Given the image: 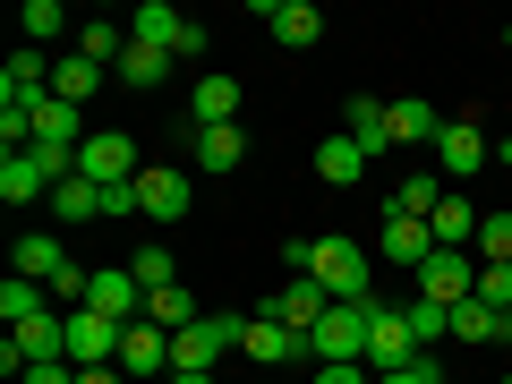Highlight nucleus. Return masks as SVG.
Returning <instances> with one entry per match:
<instances>
[{"mask_svg":"<svg viewBox=\"0 0 512 384\" xmlns=\"http://www.w3.org/2000/svg\"><path fill=\"white\" fill-rule=\"evenodd\" d=\"M265 26H274V43H291V52H308V43L325 35V18H316L308 0H274V9H265Z\"/></svg>","mask_w":512,"mask_h":384,"instance_id":"a211bd4d","label":"nucleus"},{"mask_svg":"<svg viewBox=\"0 0 512 384\" xmlns=\"http://www.w3.org/2000/svg\"><path fill=\"white\" fill-rule=\"evenodd\" d=\"M77 171H86L94 188H128V180H137L146 163H137V146H128L120 128H94L86 146H77Z\"/></svg>","mask_w":512,"mask_h":384,"instance_id":"20e7f679","label":"nucleus"},{"mask_svg":"<svg viewBox=\"0 0 512 384\" xmlns=\"http://www.w3.org/2000/svg\"><path fill=\"white\" fill-rule=\"evenodd\" d=\"M504 43H512V26H504Z\"/></svg>","mask_w":512,"mask_h":384,"instance_id":"c03bdc74","label":"nucleus"},{"mask_svg":"<svg viewBox=\"0 0 512 384\" xmlns=\"http://www.w3.org/2000/svg\"><path fill=\"white\" fill-rule=\"evenodd\" d=\"M367 316H376V299H333L325 325L308 333V359L316 367H350V359L367 367Z\"/></svg>","mask_w":512,"mask_h":384,"instance_id":"f257e3e1","label":"nucleus"},{"mask_svg":"<svg viewBox=\"0 0 512 384\" xmlns=\"http://www.w3.org/2000/svg\"><path fill=\"white\" fill-rule=\"evenodd\" d=\"M52 94H60V103H86V94H103V60H86V52L52 60Z\"/></svg>","mask_w":512,"mask_h":384,"instance_id":"412c9836","label":"nucleus"},{"mask_svg":"<svg viewBox=\"0 0 512 384\" xmlns=\"http://www.w3.org/2000/svg\"><path fill=\"white\" fill-rule=\"evenodd\" d=\"M60 265H69V256H60V239H52V231H26V239H18V265H9V274H26V282H43V291H52Z\"/></svg>","mask_w":512,"mask_h":384,"instance_id":"6ab92c4d","label":"nucleus"},{"mask_svg":"<svg viewBox=\"0 0 512 384\" xmlns=\"http://www.w3.org/2000/svg\"><path fill=\"white\" fill-rule=\"evenodd\" d=\"M128 43H154V52H171V60H180V43H188V18L171 9V0H146V9L128 18Z\"/></svg>","mask_w":512,"mask_h":384,"instance_id":"4468645a","label":"nucleus"},{"mask_svg":"<svg viewBox=\"0 0 512 384\" xmlns=\"http://www.w3.org/2000/svg\"><path fill=\"white\" fill-rule=\"evenodd\" d=\"M376 384H436V359H419V367H384Z\"/></svg>","mask_w":512,"mask_h":384,"instance_id":"a19ab883","label":"nucleus"},{"mask_svg":"<svg viewBox=\"0 0 512 384\" xmlns=\"http://www.w3.org/2000/svg\"><path fill=\"white\" fill-rule=\"evenodd\" d=\"M18 384H77V367H69V359H43V367H26Z\"/></svg>","mask_w":512,"mask_h":384,"instance_id":"58836bf2","label":"nucleus"},{"mask_svg":"<svg viewBox=\"0 0 512 384\" xmlns=\"http://www.w3.org/2000/svg\"><path fill=\"white\" fill-rule=\"evenodd\" d=\"M384 256H393V265H427V256H436V231H427L419 214H384V239H376Z\"/></svg>","mask_w":512,"mask_h":384,"instance_id":"dca6fc26","label":"nucleus"},{"mask_svg":"<svg viewBox=\"0 0 512 384\" xmlns=\"http://www.w3.org/2000/svg\"><path fill=\"white\" fill-rule=\"evenodd\" d=\"M171 77V52H154V43H128L120 52V86H163Z\"/></svg>","mask_w":512,"mask_h":384,"instance_id":"bb28decb","label":"nucleus"},{"mask_svg":"<svg viewBox=\"0 0 512 384\" xmlns=\"http://www.w3.org/2000/svg\"><path fill=\"white\" fill-rule=\"evenodd\" d=\"M316 171H325L333 188H350V180H359V171H367V154L350 146V137H325V146H316Z\"/></svg>","mask_w":512,"mask_h":384,"instance_id":"7c9ffc66","label":"nucleus"},{"mask_svg":"<svg viewBox=\"0 0 512 384\" xmlns=\"http://www.w3.org/2000/svg\"><path fill=\"white\" fill-rule=\"evenodd\" d=\"M342 137L367 154V163H376V154L393 146V111H384V94H350V111H342Z\"/></svg>","mask_w":512,"mask_h":384,"instance_id":"9b49d317","label":"nucleus"},{"mask_svg":"<svg viewBox=\"0 0 512 384\" xmlns=\"http://www.w3.org/2000/svg\"><path fill=\"white\" fill-rule=\"evenodd\" d=\"M436 171H444V180H470V171H487V137H478V120H444V137H436Z\"/></svg>","mask_w":512,"mask_h":384,"instance_id":"f8f14e48","label":"nucleus"},{"mask_svg":"<svg viewBox=\"0 0 512 384\" xmlns=\"http://www.w3.org/2000/svg\"><path fill=\"white\" fill-rule=\"evenodd\" d=\"M86 60H111L120 69V52H128V26H103V18H86V43H77Z\"/></svg>","mask_w":512,"mask_h":384,"instance_id":"473e14b6","label":"nucleus"},{"mask_svg":"<svg viewBox=\"0 0 512 384\" xmlns=\"http://www.w3.org/2000/svg\"><path fill=\"white\" fill-rule=\"evenodd\" d=\"M60 26H69V18H60V0H26V18H18V35L35 43V52H43V43H60Z\"/></svg>","mask_w":512,"mask_h":384,"instance_id":"2f4dec72","label":"nucleus"},{"mask_svg":"<svg viewBox=\"0 0 512 384\" xmlns=\"http://www.w3.org/2000/svg\"><path fill=\"white\" fill-rule=\"evenodd\" d=\"M402 316H410V342H419V350H436V342H444V333H453V308H444V299H427V291H419V299H410V308H402Z\"/></svg>","mask_w":512,"mask_h":384,"instance_id":"a878e982","label":"nucleus"},{"mask_svg":"<svg viewBox=\"0 0 512 384\" xmlns=\"http://www.w3.org/2000/svg\"><path fill=\"white\" fill-rule=\"evenodd\" d=\"M26 120H35V146H52V154H77V103H35L26 111Z\"/></svg>","mask_w":512,"mask_h":384,"instance_id":"aec40b11","label":"nucleus"},{"mask_svg":"<svg viewBox=\"0 0 512 384\" xmlns=\"http://www.w3.org/2000/svg\"><path fill=\"white\" fill-rule=\"evenodd\" d=\"M470 299H487L495 316H512V265H478V291Z\"/></svg>","mask_w":512,"mask_h":384,"instance_id":"f704fd0d","label":"nucleus"},{"mask_svg":"<svg viewBox=\"0 0 512 384\" xmlns=\"http://www.w3.org/2000/svg\"><path fill=\"white\" fill-rule=\"evenodd\" d=\"M325 308H333V299H325V282H316V274H291V282H282V291L265 299L256 316H274L282 333H299V342H308V333L325 325Z\"/></svg>","mask_w":512,"mask_h":384,"instance_id":"7ed1b4c3","label":"nucleus"},{"mask_svg":"<svg viewBox=\"0 0 512 384\" xmlns=\"http://www.w3.org/2000/svg\"><path fill=\"white\" fill-rule=\"evenodd\" d=\"M52 214H60V222H94V214H103V188L77 171V180H60V188H52Z\"/></svg>","mask_w":512,"mask_h":384,"instance_id":"393cba45","label":"nucleus"},{"mask_svg":"<svg viewBox=\"0 0 512 384\" xmlns=\"http://www.w3.org/2000/svg\"><path fill=\"white\" fill-rule=\"evenodd\" d=\"M427 231H436V248H470V239H478V214H470V205H461V197H444Z\"/></svg>","mask_w":512,"mask_h":384,"instance_id":"c85d7f7f","label":"nucleus"},{"mask_svg":"<svg viewBox=\"0 0 512 384\" xmlns=\"http://www.w3.org/2000/svg\"><path fill=\"white\" fill-rule=\"evenodd\" d=\"M188 146H197V163H205V171H231L239 154H248V137H239V120H231V128H197Z\"/></svg>","mask_w":512,"mask_h":384,"instance_id":"4be33fe9","label":"nucleus"},{"mask_svg":"<svg viewBox=\"0 0 512 384\" xmlns=\"http://www.w3.org/2000/svg\"><path fill=\"white\" fill-rule=\"evenodd\" d=\"M478 256L487 265H512V214H478Z\"/></svg>","mask_w":512,"mask_h":384,"instance_id":"72a5a7b5","label":"nucleus"},{"mask_svg":"<svg viewBox=\"0 0 512 384\" xmlns=\"http://www.w3.org/2000/svg\"><path fill=\"white\" fill-rule=\"evenodd\" d=\"M419 291H427V299H444V308H461V299L478 291V265H470L461 248H436V256L419 265Z\"/></svg>","mask_w":512,"mask_h":384,"instance_id":"1a4fd4ad","label":"nucleus"},{"mask_svg":"<svg viewBox=\"0 0 512 384\" xmlns=\"http://www.w3.org/2000/svg\"><path fill=\"white\" fill-rule=\"evenodd\" d=\"M86 291H94V274H77V265H60V282H52V299H69V308H86Z\"/></svg>","mask_w":512,"mask_h":384,"instance_id":"e433bc0d","label":"nucleus"},{"mask_svg":"<svg viewBox=\"0 0 512 384\" xmlns=\"http://www.w3.org/2000/svg\"><path fill=\"white\" fill-rule=\"evenodd\" d=\"M86 308H94V316H111V325H137V316H146V282L128 274V265H111V274H94Z\"/></svg>","mask_w":512,"mask_h":384,"instance_id":"6e6552de","label":"nucleus"},{"mask_svg":"<svg viewBox=\"0 0 512 384\" xmlns=\"http://www.w3.org/2000/svg\"><path fill=\"white\" fill-rule=\"evenodd\" d=\"M43 308H52V291H43V282H26V274L0 282V316H9V333H18L26 316H43Z\"/></svg>","mask_w":512,"mask_h":384,"instance_id":"5701e85b","label":"nucleus"},{"mask_svg":"<svg viewBox=\"0 0 512 384\" xmlns=\"http://www.w3.org/2000/svg\"><path fill=\"white\" fill-rule=\"evenodd\" d=\"M137 214L146 222H180L188 214V171L180 163H146L137 171Z\"/></svg>","mask_w":512,"mask_h":384,"instance_id":"0eeeda50","label":"nucleus"},{"mask_svg":"<svg viewBox=\"0 0 512 384\" xmlns=\"http://www.w3.org/2000/svg\"><path fill=\"white\" fill-rule=\"evenodd\" d=\"M120 376H163V384H171V333L137 316V325L120 333Z\"/></svg>","mask_w":512,"mask_h":384,"instance_id":"9d476101","label":"nucleus"},{"mask_svg":"<svg viewBox=\"0 0 512 384\" xmlns=\"http://www.w3.org/2000/svg\"><path fill=\"white\" fill-rule=\"evenodd\" d=\"M504 384H512V376H504Z\"/></svg>","mask_w":512,"mask_h":384,"instance_id":"49530a36","label":"nucleus"},{"mask_svg":"<svg viewBox=\"0 0 512 384\" xmlns=\"http://www.w3.org/2000/svg\"><path fill=\"white\" fill-rule=\"evenodd\" d=\"M308 384H376V367H359V359H350V367H316Z\"/></svg>","mask_w":512,"mask_h":384,"instance_id":"4c0bfd02","label":"nucleus"},{"mask_svg":"<svg viewBox=\"0 0 512 384\" xmlns=\"http://www.w3.org/2000/svg\"><path fill=\"white\" fill-rule=\"evenodd\" d=\"M77 384H128L120 367H77Z\"/></svg>","mask_w":512,"mask_h":384,"instance_id":"79ce46f5","label":"nucleus"},{"mask_svg":"<svg viewBox=\"0 0 512 384\" xmlns=\"http://www.w3.org/2000/svg\"><path fill=\"white\" fill-rule=\"evenodd\" d=\"M436 205H444V188L427 180V171H410V180L393 188V205H384V214H419V222H436Z\"/></svg>","mask_w":512,"mask_h":384,"instance_id":"cd10ccee","label":"nucleus"},{"mask_svg":"<svg viewBox=\"0 0 512 384\" xmlns=\"http://www.w3.org/2000/svg\"><path fill=\"white\" fill-rule=\"evenodd\" d=\"M436 384H453V376H436Z\"/></svg>","mask_w":512,"mask_h":384,"instance_id":"a18cd8bd","label":"nucleus"},{"mask_svg":"<svg viewBox=\"0 0 512 384\" xmlns=\"http://www.w3.org/2000/svg\"><path fill=\"white\" fill-rule=\"evenodd\" d=\"M231 111H239V86H231L222 69L188 86V128H231Z\"/></svg>","mask_w":512,"mask_h":384,"instance_id":"2eb2a0df","label":"nucleus"},{"mask_svg":"<svg viewBox=\"0 0 512 384\" xmlns=\"http://www.w3.org/2000/svg\"><path fill=\"white\" fill-rule=\"evenodd\" d=\"M146 325H163V333H188V325H197V299H188L180 282H171V291H154V299H146Z\"/></svg>","mask_w":512,"mask_h":384,"instance_id":"c756f323","label":"nucleus"},{"mask_svg":"<svg viewBox=\"0 0 512 384\" xmlns=\"http://www.w3.org/2000/svg\"><path fill=\"white\" fill-rule=\"evenodd\" d=\"M384 111H393V146H436L444 137V120H436L427 94H384Z\"/></svg>","mask_w":512,"mask_h":384,"instance_id":"ddd939ff","label":"nucleus"},{"mask_svg":"<svg viewBox=\"0 0 512 384\" xmlns=\"http://www.w3.org/2000/svg\"><path fill=\"white\" fill-rule=\"evenodd\" d=\"M171 384H214V376H171Z\"/></svg>","mask_w":512,"mask_h":384,"instance_id":"37998d69","label":"nucleus"},{"mask_svg":"<svg viewBox=\"0 0 512 384\" xmlns=\"http://www.w3.org/2000/svg\"><path fill=\"white\" fill-rule=\"evenodd\" d=\"M120 333L128 325H111L94 308H69V367H120Z\"/></svg>","mask_w":512,"mask_h":384,"instance_id":"39448f33","label":"nucleus"},{"mask_svg":"<svg viewBox=\"0 0 512 384\" xmlns=\"http://www.w3.org/2000/svg\"><path fill=\"white\" fill-rule=\"evenodd\" d=\"M308 274L325 282V299H367V256H359V239H342V231L308 239Z\"/></svg>","mask_w":512,"mask_h":384,"instance_id":"f03ea898","label":"nucleus"},{"mask_svg":"<svg viewBox=\"0 0 512 384\" xmlns=\"http://www.w3.org/2000/svg\"><path fill=\"white\" fill-rule=\"evenodd\" d=\"M239 350H248V359H265V367H282V359H308V342H299V333H282L274 316H248Z\"/></svg>","mask_w":512,"mask_h":384,"instance_id":"f3484780","label":"nucleus"},{"mask_svg":"<svg viewBox=\"0 0 512 384\" xmlns=\"http://www.w3.org/2000/svg\"><path fill=\"white\" fill-rule=\"evenodd\" d=\"M128 274L146 282V299H154V291H171V282H180V274H171V256H163V248H137V265H128Z\"/></svg>","mask_w":512,"mask_h":384,"instance_id":"c9c22d12","label":"nucleus"},{"mask_svg":"<svg viewBox=\"0 0 512 384\" xmlns=\"http://www.w3.org/2000/svg\"><path fill=\"white\" fill-rule=\"evenodd\" d=\"M419 359H427V350L410 342V316L402 308H376V316H367V367H376V376H384V367H419Z\"/></svg>","mask_w":512,"mask_h":384,"instance_id":"423d86ee","label":"nucleus"},{"mask_svg":"<svg viewBox=\"0 0 512 384\" xmlns=\"http://www.w3.org/2000/svg\"><path fill=\"white\" fill-rule=\"evenodd\" d=\"M453 333H461V342H504L512 316H495L487 299H461V308H453Z\"/></svg>","mask_w":512,"mask_h":384,"instance_id":"b1692460","label":"nucleus"},{"mask_svg":"<svg viewBox=\"0 0 512 384\" xmlns=\"http://www.w3.org/2000/svg\"><path fill=\"white\" fill-rule=\"evenodd\" d=\"M120 214H137V180H128V188H103V222H120Z\"/></svg>","mask_w":512,"mask_h":384,"instance_id":"ea45409f","label":"nucleus"}]
</instances>
